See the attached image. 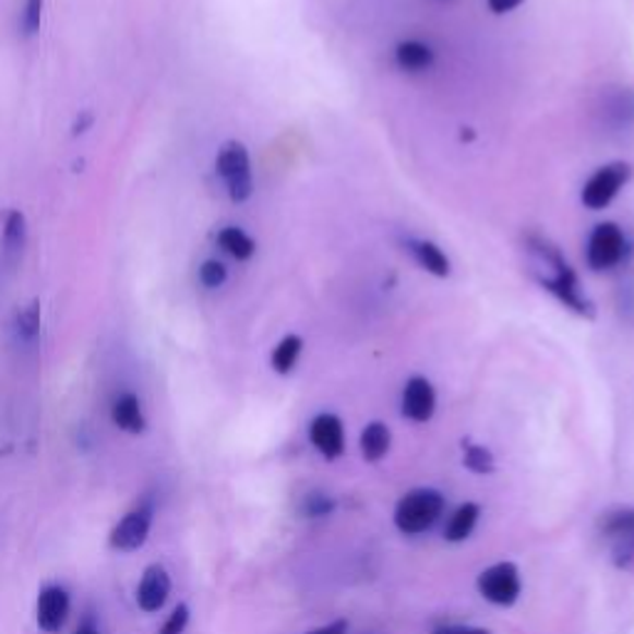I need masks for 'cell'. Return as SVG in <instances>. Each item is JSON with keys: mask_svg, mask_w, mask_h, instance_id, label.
Segmentation results:
<instances>
[{"mask_svg": "<svg viewBox=\"0 0 634 634\" xmlns=\"http://www.w3.org/2000/svg\"><path fill=\"white\" fill-rule=\"evenodd\" d=\"M624 251H627V238H624L622 228L605 220L593 228L590 241H587V265L595 273L610 271L624 259Z\"/></svg>", "mask_w": 634, "mask_h": 634, "instance_id": "5b68a950", "label": "cell"}, {"mask_svg": "<svg viewBox=\"0 0 634 634\" xmlns=\"http://www.w3.org/2000/svg\"><path fill=\"white\" fill-rule=\"evenodd\" d=\"M171 595V577L167 573V567L162 565H149L144 570L142 583L136 587V605L144 612H159L164 605H167Z\"/></svg>", "mask_w": 634, "mask_h": 634, "instance_id": "9c48e42d", "label": "cell"}, {"mask_svg": "<svg viewBox=\"0 0 634 634\" xmlns=\"http://www.w3.org/2000/svg\"><path fill=\"white\" fill-rule=\"evenodd\" d=\"M347 632V622L345 620H337L333 624H325V627H320L310 634H345Z\"/></svg>", "mask_w": 634, "mask_h": 634, "instance_id": "f546056e", "label": "cell"}, {"mask_svg": "<svg viewBox=\"0 0 634 634\" xmlns=\"http://www.w3.org/2000/svg\"><path fill=\"white\" fill-rule=\"evenodd\" d=\"M602 530L608 533V536H612L614 540L618 538L634 540V509L608 513V516L602 518Z\"/></svg>", "mask_w": 634, "mask_h": 634, "instance_id": "44dd1931", "label": "cell"}, {"mask_svg": "<svg viewBox=\"0 0 634 634\" xmlns=\"http://www.w3.org/2000/svg\"><path fill=\"white\" fill-rule=\"evenodd\" d=\"M464 464L468 471L474 474H491L493 471V456L486 446H466V456H464Z\"/></svg>", "mask_w": 634, "mask_h": 634, "instance_id": "7402d4cb", "label": "cell"}, {"mask_svg": "<svg viewBox=\"0 0 634 634\" xmlns=\"http://www.w3.org/2000/svg\"><path fill=\"white\" fill-rule=\"evenodd\" d=\"M632 164L627 162H612V164H605V167L597 169L590 179L585 181L583 187V204L590 208V211H602L608 208L614 196L620 194V191L627 187L630 179H632Z\"/></svg>", "mask_w": 634, "mask_h": 634, "instance_id": "277c9868", "label": "cell"}, {"mask_svg": "<svg viewBox=\"0 0 634 634\" xmlns=\"http://www.w3.org/2000/svg\"><path fill=\"white\" fill-rule=\"evenodd\" d=\"M390 444H392V434L382 421H372V424H367L362 429L360 448H362L364 462H380V458L390 452Z\"/></svg>", "mask_w": 634, "mask_h": 634, "instance_id": "9a60e30c", "label": "cell"}, {"mask_svg": "<svg viewBox=\"0 0 634 634\" xmlns=\"http://www.w3.org/2000/svg\"><path fill=\"white\" fill-rule=\"evenodd\" d=\"M216 171L224 179L228 196L236 204L251 199L253 194V174H251V156L241 142H226L216 156Z\"/></svg>", "mask_w": 634, "mask_h": 634, "instance_id": "3957f363", "label": "cell"}, {"mask_svg": "<svg viewBox=\"0 0 634 634\" xmlns=\"http://www.w3.org/2000/svg\"><path fill=\"white\" fill-rule=\"evenodd\" d=\"M335 509V501L330 499L325 493H308L306 499V513L310 518H320V516H327V513H333Z\"/></svg>", "mask_w": 634, "mask_h": 634, "instance_id": "484cf974", "label": "cell"}, {"mask_svg": "<svg viewBox=\"0 0 634 634\" xmlns=\"http://www.w3.org/2000/svg\"><path fill=\"white\" fill-rule=\"evenodd\" d=\"M310 441L315 444L320 454L330 458V462L337 456H343L345 452L343 421H339L335 415H318L310 424Z\"/></svg>", "mask_w": 634, "mask_h": 634, "instance_id": "8fae6325", "label": "cell"}, {"mask_svg": "<svg viewBox=\"0 0 634 634\" xmlns=\"http://www.w3.org/2000/svg\"><path fill=\"white\" fill-rule=\"evenodd\" d=\"M434 634H489L481 627H464V624H446V627L434 630Z\"/></svg>", "mask_w": 634, "mask_h": 634, "instance_id": "f1b7e54d", "label": "cell"}, {"mask_svg": "<svg viewBox=\"0 0 634 634\" xmlns=\"http://www.w3.org/2000/svg\"><path fill=\"white\" fill-rule=\"evenodd\" d=\"M528 251L533 253L543 268H548V275H536L538 283L555 296L567 310L577 312L581 318H595V302L585 296L581 288V280H577L575 271L570 268V263L563 259L560 248L555 243H550L548 238L530 234L528 236Z\"/></svg>", "mask_w": 634, "mask_h": 634, "instance_id": "6da1fadb", "label": "cell"}, {"mask_svg": "<svg viewBox=\"0 0 634 634\" xmlns=\"http://www.w3.org/2000/svg\"><path fill=\"white\" fill-rule=\"evenodd\" d=\"M43 5H45V0H27V3H25V13H23V33H25V38H33V35L40 31Z\"/></svg>", "mask_w": 634, "mask_h": 634, "instance_id": "cb8c5ba5", "label": "cell"}, {"mask_svg": "<svg viewBox=\"0 0 634 634\" xmlns=\"http://www.w3.org/2000/svg\"><path fill=\"white\" fill-rule=\"evenodd\" d=\"M479 516H481V509L476 503L458 505L452 521L446 523V530H444L446 540H452V543H462V540H466L474 533Z\"/></svg>", "mask_w": 634, "mask_h": 634, "instance_id": "2e32d148", "label": "cell"}, {"mask_svg": "<svg viewBox=\"0 0 634 634\" xmlns=\"http://www.w3.org/2000/svg\"><path fill=\"white\" fill-rule=\"evenodd\" d=\"M152 523L154 505L152 501H144L127 513V516L112 528V533H109V546L119 550V553H134V550H140L146 543V538H149Z\"/></svg>", "mask_w": 634, "mask_h": 634, "instance_id": "8992f818", "label": "cell"}, {"mask_svg": "<svg viewBox=\"0 0 634 634\" xmlns=\"http://www.w3.org/2000/svg\"><path fill=\"white\" fill-rule=\"evenodd\" d=\"M523 3V0H489V8L495 15H503V13H511L516 11V8Z\"/></svg>", "mask_w": 634, "mask_h": 634, "instance_id": "83f0119b", "label": "cell"}, {"mask_svg": "<svg viewBox=\"0 0 634 634\" xmlns=\"http://www.w3.org/2000/svg\"><path fill=\"white\" fill-rule=\"evenodd\" d=\"M75 634H99V630H97V624L92 622V620H87V622H82L80 627L75 630Z\"/></svg>", "mask_w": 634, "mask_h": 634, "instance_id": "4dcf8cb0", "label": "cell"}, {"mask_svg": "<svg viewBox=\"0 0 634 634\" xmlns=\"http://www.w3.org/2000/svg\"><path fill=\"white\" fill-rule=\"evenodd\" d=\"M15 333H17V337L23 339V343H33V339L38 337V333H40V302L38 300H33L25 310L17 312Z\"/></svg>", "mask_w": 634, "mask_h": 634, "instance_id": "ffe728a7", "label": "cell"}, {"mask_svg": "<svg viewBox=\"0 0 634 634\" xmlns=\"http://www.w3.org/2000/svg\"><path fill=\"white\" fill-rule=\"evenodd\" d=\"M479 593L486 600L509 608L521 595V575L513 563H495L479 575Z\"/></svg>", "mask_w": 634, "mask_h": 634, "instance_id": "52a82bcc", "label": "cell"}, {"mask_svg": "<svg viewBox=\"0 0 634 634\" xmlns=\"http://www.w3.org/2000/svg\"><path fill=\"white\" fill-rule=\"evenodd\" d=\"M199 278H201V283L206 285V288H220V285H224L228 278V271L220 261H206L204 265H201Z\"/></svg>", "mask_w": 634, "mask_h": 634, "instance_id": "603a6c76", "label": "cell"}, {"mask_svg": "<svg viewBox=\"0 0 634 634\" xmlns=\"http://www.w3.org/2000/svg\"><path fill=\"white\" fill-rule=\"evenodd\" d=\"M441 513H444V495L434 489H417L397 503L394 523L404 536H419L434 526Z\"/></svg>", "mask_w": 634, "mask_h": 634, "instance_id": "7a4b0ae2", "label": "cell"}, {"mask_svg": "<svg viewBox=\"0 0 634 634\" xmlns=\"http://www.w3.org/2000/svg\"><path fill=\"white\" fill-rule=\"evenodd\" d=\"M187 624H189V608L187 605H179V608L169 614V620L164 622L159 634H183Z\"/></svg>", "mask_w": 634, "mask_h": 634, "instance_id": "4316f807", "label": "cell"}, {"mask_svg": "<svg viewBox=\"0 0 634 634\" xmlns=\"http://www.w3.org/2000/svg\"><path fill=\"white\" fill-rule=\"evenodd\" d=\"M436 409V392L424 376H411L404 387L402 411L411 421H429Z\"/></svg>", "mask_w": 634, "mask_h": 634, "instance_id": "30bf717a", "label": "cell"}, {"mask_svg": "<svg viewBox=\"0 0 634 634\" xmlns=\"http://www.w3.org/2000/svg\"><path fill=\"white\" fill-rule=\"evenodd\" d=\"M394 62H397L399 70L417 75V72H427L434 65V50L421 40H404L394 50Z\"/></svg>", "mask_w": 634, "mask_h": 634, "instance_id": "4fadbf2b", "label": "cell"}, {"mask_svg": "<svg viewBox=\"0 0 634 634\" xmlns=\"http://www.w3.org/2000/svg\"><path fill=\"white\" fill-rule=\"evenodd\" d=\"M112 421L122 431H130V434H142V431L146 429V419H144L140 397H136V394H132V392L119 394L112 404Z\"/></svg>", "mask_w": 634, "mask_h": 634, "instance_id": "5bb4252c", "label": "cell"}, {"mask_svg": "<svg viewBox=\"0 0 634 634\" xmlns=\"http://www.w3.org/2000/svg\"><path fill=\"white\" fill-rule=\"evenodd\" d=\"M300 352H302V337H298V335L283 337L280 343H278V347L273 350V357H271L273 370L278 372V374L292 372V367H296Z\"/></svg>", "mask_w": 634, "mask_h": 634, "instance_id": "d6986e66", "label": "cell"}, {"mask_svg": "<svg viewBox=\"0 0 634 634\" xmlns=\"http://www.w3.org/2000/svg\"><path fill=\"white\" fill-rule=\"evenodd\" d=\"M218 246L236 261H248L255 253V241L238 226H228L218 234Z\"/></svg>", "mask_w": 634, "mask_h": 634, "instance_id": "e0dca14e", "label": "cell"}, {"mask_svg": "<svg viewBox=\"0 0 634 634\" xmlns=\"http://www.w3.org/2000/svg\"><path fill=\"white\" fill-rule=\"evenodd\" d=\"M70 614V593L62 585L43 587L38 595V627L48 634L62 630Z\"/></svg>", "mask_w": 634, "mask_h": 634, "instance_id": "ba28073f", "label": "cell"}, {"mask_svg": "<svg viewBox=\"0 0 634 634\" xmlns=\"http://www.w3.org/2000/svg\"><path fill=\"white\" fill-rule=\"evenodd\" d=\"M25 238H27V228H25V216L21 211H11L5 218V228H3V248L8 259H17L25 248Z\"/></svg>", "mask_w": 634, "mask_h": 634, "instance_id": "ac0fdd59", "label": "cell"}, {"mask_svg": "<svg viewBox=\"0 0 634 634\" xmlns=\"http://www.w3.org/2000/svg\"><path fill=\"white\" fill-rule=\"evenodd\" d=\"M407 251L415 255V261L421 268L436 275V278H446L452 273V261H448V255L436 243L424 241V238H407Z\"/></svg>", "mask_w": 634, "mask_h": 634, "instance_id": "7c38bea8", "label": "cell"}, {"mask_svg": "<svg viewBox=\"0 0 634 634\" xmlns=\"http://www.w3.org/2000/svg\"><path fill=\"white\" fill-rule=\"evenodd\" d=\"M608 115L618 117V124L634 122V95H630V92H620V95L612 99V109H608Z\"/></svg>", "mask_w": 634, "mask_h": 634, "instance_id": "d4e9b609", "label": "cell"}]
</instances>
